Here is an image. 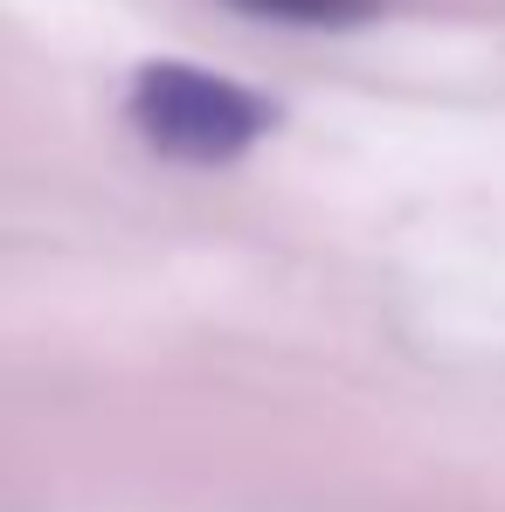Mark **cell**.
Wrapping results in <instances>:
<instances>
[{
	"label": "cell",
	"instance_id": "cell-1",
	"mask_svg": "<svg viewBox=\"0 0 505 512\" xmlns=\"http://www.w3.org/2000/svg\"><path fill=\"white\" fill-rule=\"evenodd\" d=\"M125 118H132V132L160 160L229 167V160H243L250 146H263L277 132L284 111L263 90L236 84L222 70H201V63H180V56H153L125 84Z\"/></svg>",
	"mask_w": 505,
	"mask_h": 512
},
{
	"label": "cell",
	"instance_id": "cell-2",
	"mask_svg": "<svg viewBox=\"0 0 505 512\" xmlns=\"http://www.w3.org/2000/svg\"><path fill=\"white\" fill-rule=\"evenodd\" d=\"M256 21H284V28H360L381 14V0H229Z\"/></svg>",
	"mask_w": 505,
	"mask_h": 512
}]
</instances>
